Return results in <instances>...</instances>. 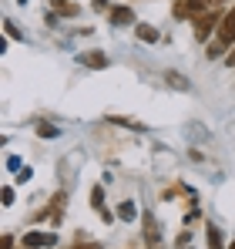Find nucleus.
Wrapping results in <instances>:
<instances>
[{
  "label": "nucleus",
  "mask_w": 235,
  "mask_h": 249,
  "mask_svg": "<svg viewBox=\"0 0 235 249\" xmlns=\"http://www.w3.org/2000/svg\"><path fill=\"white\" fill-rule=\"evenodd\" d=\"M222 17H225V14H222V10H215V7H212V10H205V14L195 20V41H208V37H212V31H218Z\"/></svg>",
  "instance_id": "nucleus-1"
},
{
  "label": "nucleus",
  "mask_w": 235,
  "mask_h": 249,
  "mask_svg": "<svg viewBox=\"0 0 235 249\" xmlns=\"http://www.w3.org/2000/svg\"><path fill=\"white\" fill-rule=\"evenodd\" d=\"M205 10H212L208 0H178V3H175V17H178V20H198Z\"/></svg>",
  "instance_id": "nucleus-2"
},
{
  "label": "nucleus",
  "mask_w": 235,
  "mask_h": 249,
  "mask_svg": "<svg viewBox=\"0 0 235 249\" xmlns=\"http://www.w3.org/2000/svg\"><path fill=\"white\" fill-rule=\"evenodd\" d=\"M215 37L225 44V47H235V7L222 17V24H218V31H215Z\"/></svg>",
  "instance_id": "nucleus-3"
},
{
  "label": "nucleus",
  "mask_w": 235,
  "mask_h": 249,
  "mask_svg": "<svg viewBox=\"0 0 235 249\" xmlns=\"http://www.w3.org/2000/svg\"><path fill=\"white\" fill-rule=\"evenodd\" d=\"M54 243H57L54 232H27L24 236V246L27 249H54Z\"/></svg>",
  "instance_id": "nucleus-4"
},
{
  "label": "nucleus",
  "mask_w": 235,
  "mask_h": 249,
  "mask_svg": "<svg viewBox=\"0 0 235 249\" xmlns=\"http://www.w3.org/2000/svg\"><path fill=\"white\" fill-rule=\"evenodd\" d=\"M61 209H64V192H57V196H54V206L40 209V212H37V215H34V219H50V222L57 226V222L64 219V215H61Z\"/></svg>",
  "instance_id": "nucleus-5"
},
{
  "label": "nucleus",
  "mask_w": 235,
  "mask_h": 249,
  "mask_svg": "<svg viewBox=\"0 0 235 249\" xmlns=\"http://www.w3.org/2000/svg\"><path fill=\"white\" fill-rule=\"evenodd\" d=\"M78 61L84 68H91V71H101V68H108V57L101 54V51H87V54H78Z\"/></svg>",
  "instance_id": "nucleus-6"
},
{
  "label": "nucleus",
  "mask_w": 235,
  "mask_h": 249,
  "mask_svg": "<svg viewBox=\"0 0 235 249\" xmlns=\"http://www.w3.org/2000/svg\"><path fill=\"white\" fill-rule=\"evenodd\" d=\"M158 236H161V229H158L155 215H145V239H148V249H158Z\"/></svg>",
  "instance_id": "nucleus-7"
},
{
  "label": "nucleus",
  "mask_w": 235,
  "mask_h": 249,
  "mask_svg": "<svg viewBox=\"0 0 235 249\" xmlns=\"http://www.w3.org/2000/svg\"><path fill=\"white\" fill-rule=\"evenodd\" d=\"M131 20H134V10H131V7H115V10H111V24H115V27H124V24H131Z\"/></svg>",
  "instance_id": "nucleus-8"
},
{
  "label": "nucleus",
  "mask_w": 235,
  "mask_h": 249,
  "mask_svg": "<svg viewBox=\"0 0 235 249\" xmlns=\"http://www.w3.org/2000/svg\"><path fill=\"white\" fill-rule=\"evenodd\" d=\"M134 34H138V41H145V44H158V27H151V24H138Z\"/></svg>",
  "instance_id": "nucleus-9"
},
{
  "label": "nucleus",
  "mask_w": 235,
  "mask_h": 249,
  "mask_svg": "<svg viewBox=\"0 0 235 249\" xmlns=\"http://www.w3.org/2000/svg\"><path fill=\"white\" fill-rule=\"evenodd\" d=\"M50 7L57 10V17H78V3H67V0H50Z\"/></svg>",
  "instance_id": "nucleus-10"
},
{
  "label": "nucleus",
  "mask_w": 235,
  "mask_h": 249,
  "mask_svg": "<svg viewBox=\"0 0 235 249\" xmlns=\"http://www.w3.org/2000/svg\"><path fill=\"white\" fill-rule=\"evenodd\" d=\"M118 219H124V222L138 219V206H134V202H121V206H118Z\"/></svg>",
  "instance_id": "nucleus-11"
},
{
  "label": "nucleus",
  "mask_w": 235,
  "mask_h": 249,
  "mask_svg": "<svg viewBox=\"0 0 235 249\" xmlns=\"http://www.w3.org/2000/svg\"><path fill=\"white\" fill-rule=\"evenodd\" d=\"M168 84H171V88H178V91H188V88H192L188 78H185V74H178V71H168Z\"/></svg>",
  "instance_id": "nucleus-12"
},
{
  "label": "nucleus",
  "mask_w": 235,
  "mask_h": 249,
  "mask_svg": "<svg viewBox=\"0 0 235 249\" xmlns=\"http://www.w3.org/2000/svg\"><path fill=\"white\" fill-rule=\"evenodd\" d=\"M108 122H111V124H121V128H134V131H145V124L134 122V118H118V115H111Z\"/></svg>",
  "instance_id": "nucleus-13"
},
{
  "label": "nucleus",
  "mask_w": 235,
  "mask_h": 249,
  "mask_svg": "<svg viewBox=\"0 0 235 249\" xmlns=\"http://www.w3.org/2000/svg\"><path fill=\"white\" fill-rule=\"evenodd\" d=\"M222 51H225V44H222L218 37H215V41H212L208 47H205V57H208V61H215V57H222Z\"/></svg>",
  "instance_id": "nucleus-14"
},
{
  "label": "nucleus",
  "mask_w": 235,
  "mask_h": 249,
  "mask_svg": "<svg viewBox=\"0 0 235 249\" xmlns=\"http://www.w3.org/2000/svg\"><path fill=\"white\" fill-rule=\"evenodd\" d=\"M91 206L98 209V212L108 209V206H104V189H91Z\"/></svg>",
  "instance_id": "nucleus-15"
},
{
  "label": "nucleus",
  "mask_w": 235,
  "mask_h": 249,
  "mask_svg": "<svg viewBox=\"0 0 235 249\" xmlns=\"http://www.w3.org/2000/svg\"><path fill=\"white\" fill-rule=\"evenodd\" d=\"M208 249H222V232H218V226H208Z\"/></svg>",
  "instance_id": "nucleus-16"
},
{
  "label": "nucleus",
  "mask_w": 235,
  "mask_h": 249,
  "mask_svg": "<svg viewBox=\"0 0 235 249\" xmlns=\"http://www.w3.org/2000/svg\"><path fill=\"white\" fill-rule=\"evenodd\" d=\"M37 135H40V138H57L61 131H57L54 124H37Z\"/></svg>",
  "instance_id": "nucleus-17"
},
{
  "label": "nucleus",
  "mask_w": 235,
  "mask_h": 249,
  "mask_svg": "<svg viewBox=\"0 0 235 249\" xmlns=\"http://www.w3.org/2000/svg\"><path fill=\"white\" fill-rule=\"evenodd\" d=\"M111 7V0H94V10H108Z\"/></svg>",
  "instance_id": "nucleus-18"
},
{
  "label": "nucleus",
  "mask_w": 235,
  "mask_h": 249,
  "mask_svg": "<svg viewBox=\"0 0 235 249\" xmlns=\"http://www.w3.org/2000/svg\"><path fill=\"white\" fill-rule=\"evenodd\" d=\"M0 249H14V239H10V236H3V239H0Z\"/></svg>",
  "instance_id": "nucleus-19"
},
{
  "label": "nucleus",
  "mask_w": 235,
  "mask_h": 249,
  "mask_svg": "<svg viewBox=\"0 0 235 249\" xmlns=\"http://www.w3.org/2000/svg\"><path fill=\"white\" fill-rule=\"evenodd\" d=\"M225 64H229V68H235V47L229 51V54H225Z\"/></svg>",
  "instance_id": "nucleus-20"
},
{
  "label": "nucleus",
  "mask_w": 235,
  "mask_h": 249,
  "mask_svg": "<svg viewBox=\"0 0 235 249\" xmlns=\"http://www.w3.org/2000/svg\"><path fill=\"white\" fill-rule=\"evenodd\" d=\"M208 3H212V7H218V3H225V0H208Z\"/></svg>",
  "instance_id": "nucleus-21"
},
{
  "label": "nucleus",
  "mask_w": 235,
  "mask_h": 249,
  "mask_svg": "<svg viewBox=\"0 0 235 249\" xmlns=\"http://www.w3.org/2000/svg\"><path fill=\"white\" fill-rule=\"evenodd\" d=\"M74 249H94V246H74Z\"/></svg>",
  "instance_id": "nucleus-22"
},
{
  "label": "nucleus",
  "mask_w": 235,
  "mask_h": 249,
  "mask_svg": "<svg viewBox=\"0 0 235 249\" xmlns=\"http://www.w3.org/2000/svg\"><path fill=\"white\" fill-rule=\"evenodd\" d=\"M229 249H235V243H232V246H229Z\"/></svg>",
  "instance_id": "nucleus-23"
},
{
  "label": "nucleus",
  "mask_w": 235,
  "mask_h": 249,
  "mask_svg": "<svg viewBox=\"0 0 235 249\" xmlns=\"http://www.w3.org/2000/svg\"><path fill=\"white\" fill-rule=\"evenodd\" d=\"M24 249H27V246H24Z\"/></svg>",
  "instance_id": "nucleus-24"
}]
</instances>
